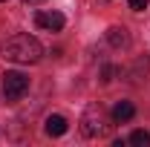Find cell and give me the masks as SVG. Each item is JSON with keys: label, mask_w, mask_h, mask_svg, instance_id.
<instances>
[{"label": "cell", "mask_w": 150, "mask_h": 147, "mask_svg": "<svg viewBox=\"0 0 150 147\" xmlns=\"http://www.w3.org/2000/svg\"><path fill=\"white\" fill-rule=\"evenodd\" d=\"M26 90H29V78L23 72H6L3 75V98H6L9 104L20 101V98L26 95Z\"/></svg>", "instance_id": "cell-3"}, {"label": "cell", "mask_w": 150, "mask_h": 147, "mask_svg": "<svg viewBox=\"0 0 150 147\" xmlns=\"http://www.w3.org/2000/svg\"><path fill=\"white\" fill-rule=\"evenodd\" d=\"M127 6H130L133 12H144V9L150 6V0H127Z\"/></svg>", "instance_id": "cell-9"}, {"label": "cell", "mask_w": 150, "mask_h": 147, "mask_svg": "<svg viewBox=\"0 0 150 147\" xmlns=\"http://www.w3.org/2000/svg\"><path fill=\"white\" fill-rule=\"evenodd\" d=\"M133 115H136V107H133L130 101H118V104L112 107V121H115V124H124V121H130Z\"/></svg>", "instance_id": "cell-6"}, {"label": "cell", "mask_w": 150, "mask_h": 147, "mask_svg": "<svg viewBox=\"0 0 150 147\" xmlns=\"http://www.w3.org/2000/svg\"><path fill=\"white\" fill-rule=\"evenodd\" d=\"M130 144H136V147H150V133L147 130H136L130 136Z\"/></svg>", "instance_id": "cell-8"}, {"label": "cell", "mask_w": 150, "mask_h": 147, "mask_svg": "<svg viewBox=\"0 0 150 147\" xmlns=\"http://www.w3.org/2000/svg\"><path fill=\"white\" fill-rule=\"evenodd\" d=\"M43 130H46V136H64L67 133V118L64 115H46Z\"/></svg>", "instance_id": "cell-7"}, {"label": "cell", "mask_w": 150, "mask_h": 147, "mask_svg": "<svg viewBox=\"0 0 150 147\" xmlns=\"http://www.w3.org/2000/svg\"><path fill=\"white\" fill-rule=\"evenodd\" d=\"M107 118H104V110L98 107V104H90L84 115H81V133L87 136V139H98V136H104L107 133Z\"/></svg>", "instance_id": "cell-2"}, {"label": "cell", "mask_w": 150, "mask_h": 147, "mask_svg": "<svg viewBox=\"0 0 150 147\" xmlns=\"http://www.w3.org/2000/svg\"><path fill=\"white\" fill-rule=\"evenodd\" d=\"M35 23L40 26V29L61 32V29H64V23H67V18H64L61 12H38V15H35Z\"/></svg>", "instance_id": "cell-4"}, {"label": "cell", "mask_w": 150, "mask_h": 147, "mask_svg": "<svg viewBox=\"0 0 150 147\" xmlns=\"http://www.w3.org/2000/svg\"><path fill=\"white\" fill-rule=\"evenodd\" d=\"M0 3H6V0H0Z\"/></svg>", "instance_id": "cell-12"}, {"label": "cell", "mask_w": 150, "mask_h": 147, "mask_svg": "<svg viewBox=\"0 0 150 147\" xmlns=\"http://www.w3.org/2000/svg\"><path fill=\"white\" fill-rule=\"evenodd\" d=\"M0 55L6 61H15V64H38L40 55H43V46L32 35H12L3 40Z\"/></svg>", "instance_id": "cell-1"}, {"label": "cell", "mask_w": 150, "mask_h": 147, "mask_svg": "<svg viewBox=\"0 0 150 147\" xmlns=\"http://www.w3.org/2000/svg\"><path fill=\"white\" fill-rule=\"evenodd\" d=\"M107 43H110V46H115V49L127 46V43H130L127 29H124V26H110V29H107Z\"/></svg>", "instance_id": "cell-5"}, {"label": "cell", "mask_w": 150, "mask_h": 147, "mask_svg": "<svg viewBox=\"0 0 150 147\" xmlns=\"http://www.w3.org/2000/svg\"><path fill=\"white\" fill-rule=\"evenodd\" d=\"M112 75H115V69H112V66H104V72H101V81H104V84H110Z\"/></svg>", "instance_id": "cell-10"}, {"label": "cell", "mask_w": 150, "mask_h": 147, "mask_svg": "<svg viewBox=\"0 0 150 147\" xmlns=\"http://www.w3.org/2000/svg\"><path fill=\"white\" fill-rule=\"evenodd\" d=\"M23 3H29V6H38V3H43V0H23Z\"/></svg>", "instance_id": "cell-11"}]
</instances>
